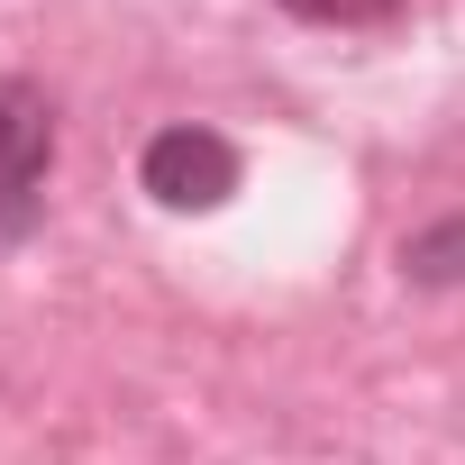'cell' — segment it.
<instances>
[{
  "label": "cell",
  "mask_w": 465,
  "mask_h": 465,
  "mask_svg": "<svg viewBox=\"0 0 465 465\" xmlns=\"http://www.w3.org/2000/svg\"><path fill=\"white\" fill-rule=\"evenodd\" d=\"M274 10L302 28H392L411 0H274Z\"/></svg>",
  "instance_id": "277c9868"
},
{
  "label": "cell",
  "mask_w": 465,
  "mask_h": 465,
  "mask_svg": "<svg viewBox=\"0 0 465 465\" xmlns=\"http://www.w3.org/2000/svg\"><path fill=\"white\" fill-rule=\"evenodd\" d=\"M238 183H247V155L219 128H201V119L155 128L146 155H137V192L155 210H219V201H238Z\"/></svg>",
  "instance_id": "7a4b0ae2"
},
{
  "label": "cell",
  "mask_w": 465,
  "mask_h": 465,
  "mask_svg": "<svg viewBox=\"0 0 465 465\" xmlns=\"http://www.w3.org/2000/svg\"><path fill=\"white\" fill-rule=\"evenodd\" d=\"M392 265L411 292H465V210H438L429 228H411Z\"/></svg>",
  "instance_id": "3957f363"
},
{
  "label": "cell",
  "mask_w": 465,
  "mask_h": 465,
  "mask_svg": "<svg viewBox=\"0 0 465 465\" xmlns=\"http://www.w3.org/2000/svg\"><path fill=\"white\" fill-rule=\"evenodd\" d=\"M55 92L28 74H0V247H28L46 219V183H55Z\"/></svg>",
  "instance_id": "6da1fadb"
}]
</instances>
